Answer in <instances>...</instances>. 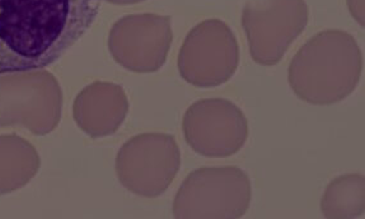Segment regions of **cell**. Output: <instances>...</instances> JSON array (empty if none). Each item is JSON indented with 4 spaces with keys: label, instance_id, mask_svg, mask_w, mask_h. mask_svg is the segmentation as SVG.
<instances>
[{
    "label": "cell",
    "instance_id": "obj_2",
    "mask_svg": "<svg viewBox=\"0 0 365 219\" xmlns=\"http://www.w3.org/2000/svg\"><path fill=\"white\" fill-rule=\"evenodd\" d=\"M363 55L353 36L341 30L319 32L299 49L289 66V84L302 101L334 105L359 84Z\"/></svg>",
    "mask_w": 365,
    "mask_h": 219
},
{
    "label": "cell",
    "instance_id": "obj_7",
    "mask_svg": "<svg viewBox=\"0 0 365 219\" xmlns=\"http://www.w3.org/2000/svg\"><path fill=\"white\" fill-rule=\"evenodd\" d=\"M308 24L306 0H248L242 12L251 58L275 66Z\"/></svg>",
    "mask_w": 365,
    "mask_h": 219
},
{
    "label": "cell",
    "instance_id": "obj_9",
    "mask_svg": "<svg viewBox=\"0 0 365 219\" xmlns=\"http://www.w3.org/2000/svg\"><path fill=\"white\" fill-rule=\"evenodd\" d=\"M173 34L171 18L159 14H130L118 19L108 35L112 58L134 73H154L165 66Z\"/></svg>",
    "mask_w": 365,
    "mask_h": 219
},
{
    "label": "cell",
    "instance_id": "obj_8",
    "mask_svg": "<svg viewBox=\"0 0 365 219\" xmlns=\"http://www.w3.org/2000/svg\"><path fill=\"white\" fill-rule=\"evenodd\" d=\"M183 136L191 149L209 158H225L241 151L248 123L241 108L223 98L195 102L182 120Z\"/></svg>",
    "mask_w": 365,
    "mask_h": 219
},
{
    "label": "cell",
    "instance_id": "obj_3",
    "mask_svg": "<svg viewBox=\"0 0 365 219\" xmlns=\"http://www.w3.org/2000/svg\"><path fill=\"white\" fill-rule=\"evenodd\" d=\"M252 188L238 167H202L191 172L177 191L173 217L178 219H235L247 213Z\"/></svg>",
    "mask_w": 365,
    "mask_h": 219
},
{
    "label": "cell",
    "instance_id": "obj_12",
    "mask_svg": "<svg viewBox=\"0 0 365 219\" xmlns=\"http://www.w3.org/2000/svg\"><path fill=\"white\" fill-rule=\"evenodd\" d=\"M364 176L344 175L324 191L321 210L324 218H356L364 213Z\"/></svg>",
    "mask_w": 365,
    "mask_h": 219
},
{
    "label": "cell",
    "instance_id": "obj_10",
    "mask_svg": "<svg viewBox=\"0 0 365 219\" xmlns=\"http://www.w3.org/2000/svg\"><path fill=\"white\" fill-rule=\"evenodd\" d=\"M129 113L123 87L95 82L83 89L74 103V118L87 136L102 138L115 134Z\"/></svg>",
    "mask_w": 365,
    "mask_h": 219
},
{
    "label": "cell",
    "instance_id": "obj_6",
    "mask_svg": "<svg viewBox=\"0 0 365 219\" xmlns=\"http://www.w3.org/2000/svg\"><path fill=\"white\" fill-rule=\"evenodd\" d=\"M181 167L176 139L162 133H147L125 143L116 158L120 183L136 195L157 198L170 188Z\"/></svg>",
    "mask_w": 365,
    "mask_h": 219
},
{
    "label": "cell",
    "instance_id": "obj_4",
    "mask_svg": "<svg viewBox=\"0 0 365 219\" xmlns=\"http://www.w3.org/2000/svg\"><path fill=\"white\" fill-rule=\"evenodd\" d=\"M63 95L48 71H27L0 77V126H24L46 136L59 124Z\"/></svg>",
    "mask_w": 365,
    "mask_h": 219
},
{
    "label": "cell",
    "instance_id": "obj_11",
    "mask_svg": "<svg viewBox=\"0 0 365 219\" xmlns=\"http://www.w3.org/2000/svg\"><path fill=\"white\" fill-rule=\"evenodd\" d=\"M40 168V157L17 136H0V195L22 188Z\"/></svg>",
    "mask_w": 365,
    "mask_h": 219
},
{
    "label": "cell",
    "instance_id": "obj_13",
    "mask_svg": "<svg viewBox=\"0 0 365 219\" xmlns=\"http://www.w3.org/2000/svg\"><path fill=\"white\" fill-rule=\"evenodd\" d=\"M348 1L354 17L359 21L360 24H363V12L360 11L359 6H358V1H359L360 6H363V0H348Z\"/></svg>",
    "mask_w": 365,
    "mask_h": 219
},
{
    "label": "cell",
    "instance_id": "obj_5",
    "mask_svg": "<svg viewBox=\"0 0 365 219\" xmlns=\"http://www.w3.org/2000/svg\"><path fill=\"white\" fill-rule=\"evenodd\" d=\"M240 64V46L230 26L207 19L195 26L183 41L177 66L187 83L212 88L228 82Z\"/></svg>",
    "mask_w": 365,
    "mask_h": 219
},
{
    "label": "cell",
    "instance_id": "obj_14",
    "mask_svg": "<svg viewBox=\"0 0 365 219\" xmlns=\"http://www.w3.org/2000/svg\"><path fill=\"white\" fill-rule=\"evenodd\" d=\"M108 3L112 4H118V6H125V4H136V3H140L144 0H107Z\"/></svg>",
    "mask_w": 365,
    "mask_h": 219
},
{
    "label": "cell",
    "instance_id": "obj_1",
    "mask_svg": "<svg viewBox=\"0 0 365 219\" xmlns=\"http://www.w3.org/2000/svg\"><path fill=\"white\" fill-rule=\"evenodd\" d=\"M101 0H0V76L51 66L95 22Z\"/></svg>",
    "mask_w": 365,
    "mask_h": 219
}]
</instances>
